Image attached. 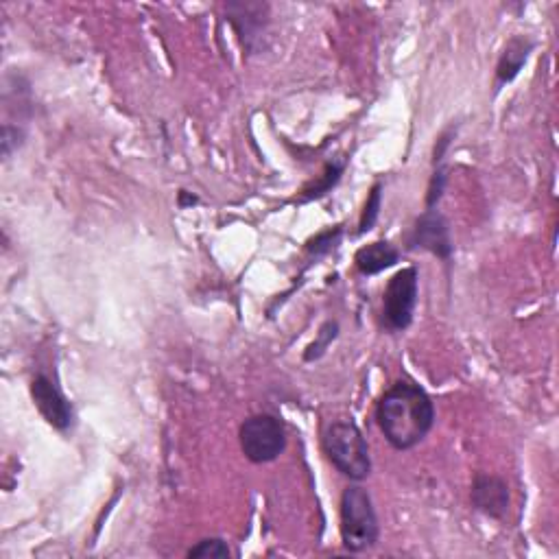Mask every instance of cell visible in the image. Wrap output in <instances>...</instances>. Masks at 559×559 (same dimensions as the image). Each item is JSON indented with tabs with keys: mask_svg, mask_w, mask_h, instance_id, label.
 <instances>
[{
	"mask_svg": "<svg viewBox=\"0 0 559 559\" xmlns=\"http://www.w3.org/2000/svg\"><path fill=\"white\" fill-rule=\"evenodd\" d=\"M341 236H343L341 225H335V228H328L324 232H319V234L313 236L311 241L306 243V252L311 254V256H315V258L326 256V254H330L332 249L339 245Z\"/></svg>",
	"mask_w": 559,
	"mask_h": 559,
	"instance_id": "9a60e30c",
	"label": "cell"
},
{
	"mask_svg": "<svg viewBox=\"0 0 559 559\" xmlns=\"http://www.w3.org/2000/svg\"><path fill=\"white\" fill-rule=\"evenodd\" d=\"M232 551L228 542L223 538H206L197 542L193 549L188 551V557H195V559H208V557H230Z\"/></svg>",
	"mask_w": 559,
	"mask_h": 559,
	"instance_id": "2e32d148",
	"label": "cell"
},
{
	"mask_svg": "<svg viewBox=\"0 0 559 559\" xmlns=\"http://www.w3.org/2000/svg\"><path fill=\"white\" fill-rule=\"evenodd\" d=\"M339 529L343 549L350 553H365L378 544L380 525L374 501L359 483L348 485L341 494Z\"/></svg>",
	"mask_w": 559,
	"mask_h": 559,
	"instance_id": "3957f363",
	"label": "cell"
},
{
	"mask_svg": "<svg viewBox=\"0 0 559 559\" xmlns=\"http://www.w3.org/2000/svg\"><path fill=\"white\" fill-rule=\"evenodd\" d=\"M407 245L409 249H422V252H428L437 256L439 260H444V263H450V260H453L455 245L453 239H450L448 219L437 208H426L420 217L415 219Z\"/></svg>",
	"mask_w": 559,
	"mask_h": 559,
	"instance_id": "8992f818",
	"label": "cell"
},
{
	"mask_svg": "<svg viewBox=\"0 0 559 559\" xmlns=\"http://www.w3.org/2000/svg\"><path fill=\"white\" fill-rule=\"evenodd\" d=\"M239 442L247 461L263 466L276 461L287 450V428L271 413H256L239 428Z\"/></svg>",
	"mask_w": 559,
	"mask_h": 559,
	"instance_id": "277c9868",
	"label": "cell"
},
{
	"mask_svg": "<svg viewBox=\"0 0 559 559\" xmlns=\"http://www.w3.org/2000/svg\"><path fill=\"white\" fill-rule=\"evenodd\" d=\"M380 206H383V184L376 182L370 190V195H367V201H365L363 212H361L359 234H365V232H370L374 228L378 217H380Z\"/></svg>",
	"mask_w": 559,
	"mask_h": 559,
	"instance_id": "5bb4252c",
	"label": "cell"
},
{
	"mask_svg": "<svg viewBox=\"0 0 559 559\" xmlns=\"http://www.w3.org/2000/svg\"><path fill=\"white\" fill-rule=\"evenodd\" d=\"M321 446L335 470L352 483H363L372 474L370 446L352 420H335L324 428Z\"/></svg>",
	"mask_w": 559,
	"mask_h": 559,
	"instance_id": "7a4b0ae2",
	"label": "cell"
},
{
	"mask_svg": "<svg viewBox=\"0 0 559 559\" xmlns=\"http://www.w3.org/2000/svg\"><path fill=\"white\" fill-rule=\"evenodd\" d=\"M31 398L42 418L57 431H70L75 426V409L70 400L57 389L49 376L38 374L31 380Z\"/></svg>",
	"mask_w": 559,
	"mask_h": 559,
	"instance_id": "52a82bcc",
	"label": "cell"
},
{
	"mask_svg": "<svg viewBox=\"0 0 559 559\" xmlns=\"http://www.w3.org/2000/svg\"><path fill=\"white\" fill-rule=\"evenodd\" d=\"M446 182H448V169H446V164H437V166H433V175H431V182H428L426 199H424L426 208H437L439 199H442L444 190H446Z\"/></svg>",
	"mask_w": 559,
	"mask_h": 559,
	"instance_id": "e0dca14e",
	"label": "cell"
},
{
	"mask_svg": "<svg viewBox=\"0 0 559 559\" xmlns=\"http://www.w3.org/2000/svg\"><path fill=\"white\" fill-rule=\"evenodd\" d=\"M533 49H535V40H531L529 35H514V38L505 44V49L501 57H498V64L494 70L496 90H501L520 75V70L525 68Z\"/></svg>",
	"mask_w": 559,
	"mask_h": 559,
	"instance_id": "30bf717a",
	"label": "cell"
},
{
	"mask_svg": "<svg viewBox=\"0 0 559 559\" xmlns=\"http://www.w3.org/2000/svg\"><path fill=\"white\" fill-rule=\"evenodd\" d=\"M435 404L413 380H396L376 402V424L391 448L411 450L422 444L435 426Z\"/></svg>",
	"mask_w": 559,
	"mask_h": 559,
	"instance_id": "6da1fadb",
	"label": "cell"
},
{
	"mask_svg": "<svg viewBox=\"0 0 559 559\" xmlns=\"http://www.w3.org/2000/svg\"><path fill=\"white\" fill-rule=\"evenodd\" d=\"M225 18L230 20L239 40L247 51H254L260 42V35L269 25V5L267 3H228Z\"/></svg>",
	"mask_w": 559,
	"mask_h": 559,
	"instance_id": "9c48e42d",
	"label": "cell"
},
{
	"mask_svg": "<svg viewBox=\"0 0 559 559\" xmlns=\"http://www.w3.org/2000/svg\"><path fill=\"white\" fill-rule=\"evenodd\" d=\"M400 249L389 241H374L363 245L354 256V265L363 276H378L385 269H391L400 263Z\"/></svg>",
	"mask_w": 559,
	"mask_h": 559,
	"instance_id": "8fae6325",
	"label": "cell"
},
{
	"mask_svg": "<svg viewBox=\"0 0 559 559\" xmlns=\"http://www.w3.org/2000/svg\"><path fill=\"white\" fill-rule=\"evenodd\" d=\"M470 501H472V507L477 509L479 514L501 522V520L507 518L509 507H511L509 485L501 477L479 472L472 481Z\"/></svg>",
	"mask_w": 559,
	"mask_h": 559,
	"instance_id": "ba28073f",
	"label": "cell"
},
{
	"mask_svg": "<svg viewBox=\"0 0 559 559\" xmlns=\"http://www.w3.org/2000/svg\"><path fill=\"white\" fill-rule=\"evenodd\" d=\"M343 171H346V160L328 162L324 173H321L315 182H311L302 190V195L297 201H300V204H308V201H317L321 197H326L330 190L341 182Z\"/></svg>",
	"mask_w": 559,
	"mask_h": 559,
	"instance_id": "7c38bea8",
	"label": "cell"
},
{
	"mask_svg": "<svg viewBox=\"0 0 559 559\" xmlns=\"http://www.w3.org/2000/svg\"><path fill=\"white\" fill-rule=\"evenodd\" d=\"M195 204H199L197 195H188V190H180V195H177V206L188 208V206H195Z\"/></svg>",
	"mask_w": 559,
	"mask_h": 559,
	"instance_id": "ffe728a7",
	"label": "cell"
},
{
	"mask_svg": "<svg viewBox=\"0 0 559 559\" xmlns=\"http://www.w3.org/2000/svg\"><path fill=\"white\" fill-rule=\"evenodd\" d=\"M455 136H457V127H455V125L446 127L444 132L439 134V138H437V142H435V149H433V166L446 162V153H448L450 145H453Z\"/></svg>",
	"mask_w": 559,
	"mask_h": 559,
	"instance_id": "d6986e66",
	"label": "cell"
},
{
	"mask_svg": "<svg viewBox=\"0 0 559 559\" xmlns=\"http://www.w3.org/2000/svg\"><path fill=\"white\" fill-rule=\"evenodd\" d=\"M25 138H27V134H25V129L22 127H11L9 123L3 127V156L5 158H9L11 153H14L16 149H20L22 145H25Z\"/></svg>",
	"mask_w": 559,
	"mask_h": 559,
	"instance_id": "ac0fdd59",
	"label": "cell"
},
{
	"mask_svg": "<svg viewBox=\"0 0 559 559\" xmlns=\"http://www.w3.org/2000/svg\"><path fill=\"white\" fill-rule=\"evenodd\" d=\"M420 295V273L415 267L400 269L387 282L383 293V326L389 332H404L413 324Z\"/></svg>",
	"mask_w": 559,
	"mask_h": 559,
	"instance_id": "5b68a950",
	"label": "cell"
},
{
	"mask_svg": "<svg viewBox=\"0 0 559 559\" xmlns=\"http://www.w3.org/2000/svg\"><path fill=\"white\" fill-rule=\"evenodd\" d=\"M337 337H339V321H335V319L324 321V324H321V328H319V332H317L315 341L304 350V361L306 363L319 361L321 356L328 352V348L332 346V341H335Z\"/></svg>",
	"mask_w": 559,
	"mask_h": 559,
	"instance_id": "4fadbf2b",
	"label": "cell"
}]
</instances>
